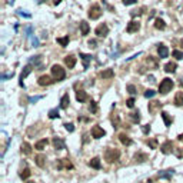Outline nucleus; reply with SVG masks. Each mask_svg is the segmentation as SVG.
Segmentation results:
<instances>
[{
	"mask_svg": "<svg viewBox=\"0 0 183 183\" xmlns=\"http://www.w3.org/2000/svg\"><path fill=\"white\" fill-rule=\"evenodd\" d=\"M173 86H175L173 80L166 77V79H163V80L160 82V84H159V93H160V95H167V93L173 89Z\"/></svg>",
	"mask_w": 183,
	"mask_h": 183,
	"instance_id": "f257e3e1",
	"label": "nucleus"
},
{
	"mask_svg": "<svg viewBox=\"0 0 183 183\" xmlns=\"http://www.w3.org/2000/svg\"><path fill=\"white\" fill-rule=\"evenodd\" d=\"M52 76L54 77V80L62 82V80L66 77V72H65V69H63L60 65H53V66H52Z\"/></svg>",
	"mask_w": 183,
	"mask_h": 183,
	"instance_id": "f03ea898",
	"label": "nucleus"
},
{
	"mask_svg": "<svg viewBox=\"0 0 183 183\" xmlns=\"http://www.w3.org/2000/svg\"><path fill=\"white\" fill-rule=\"evenodd\" d=\"M119 157H120V152H119V149H116V147H109V149L105 152V159H106L109 163L116 162Z\"/></svg>",
	"mask_w": 183,
	"mask_h": 183,
	"instance_id": "7ed1b4c3",
	"label": "nucleus"
},
{
	"mask_svg": "<svg viewBox=\"0 0 183 183\" xmlns=\"http://www.w3.org/2000/svg\"><path fill=\"white\" fill-rule=\"evenodd\" d=\"M102 16V7L99 6V4H93L90 9H89V17L92 19V20H96V19H99Z\"/></svg>",
	"mask_w": 183,
	"mask_h": 183,
	"instance_id": "20e7f679",
	"label": "nucleus"
},
{
	"mask_svg": "<svg viewBox=\"0 0 183 183\" xmlns=\"http://www.w3.org/2000/svg\"><path fill=\"white\" fill-rule=\"evenodd\" d=\"M95 33H96V35H97L99 37H106L107 35H109V27H107V24H106V23H102V24H99V26L96 27Z\"/></svg>",
	"mask_w": 183,
	"mask_h": 183,
	"instance_id": "39448f33",
	"label": "nucleus"
},
{
	"mask_svg": "<svg viewBox=\"0 0 183 183\" xmlns=\"http://www.w3.org/2000/svg\"><path fill=\"white\" fill-rule=\"evenodd\" d=\"M57 169L62 170V169H73V165L72 162L67 159V157H63V159H59L57 162Z\"/></svg>",
	"mask_w": 183,
	"mask_h": 183,
	"instance_id": "423d86ee",
	"label": "nucleus"
},
{
	"mask_svg": "<svg viewBox=\"0 0 183 183\" xmlns=\"http://www.w3.org/2000/svg\"><path fill=\"white\" fill-rule=\"evenodd\" d=\"M105 135H106V132H105L100 126H97V124H96V126H93V127H92V136H93L95 139H100V137H103Z\"/></svg>",
	"mask_w": 183,
	"mask_h": 183,
	"instance_id": "0eeeda50",
	"label": "nucleus"
},
{
	"mask_svg": "<svg viewBox=\"0 0 183 183\" xmlns=\"http://www.w3.org/2000/svg\"><path fill=\"white\" fill-rule=\"evenodd\" d=\"M139 29H140V23H139V22H136V20H132V22L127 24L126 32H127V33H136Z\"/></svg>",
	"mask_w": 183,
	"mask_h": 183,
	"instance_id": "6e6552de",
	"label": "nucleus"
},
{
	"mask_svg": "<svg viewBox=\"0 0 183 183\" xmlns=\"http://www.w3.org/2000/svg\"><path fill=\"white\" fill-rule=\"evenodd\" d=\"M32 70H33V69H32V66H30V65H27L26 67H23V72L20 73V86H22V87H24V84H23V80H24V79H26L29 74L32 73Z\"/></svg>",
	"mask_w": 183,
	"mask_h": 183,
	"instance_id": "1a4fd4ad",
	"label": "nucleus"
},
{
	"mask_svg": "<svg viewBox=\"0 0 183 183\" xmlns=\"http://www.w3.org/2000/svg\"><path fill=\"white\" fill-rule=\"evenodd\" d=\"M54 80H52L50 79V76H47V74H43V76H40L39 77V80H37V83L40 84V86H49V84H52Z\"/></svg>",
	"mask_w": 183,
	"mask_h": 183,
	"instance_id": "9d476101",
	"label": "nucleus"
},
{
	"mask_svg": "<svg viewBox=\"0 0 183 183\" xmlns=\"http://www.w3.org/2000/svg\"><path fill=\"white\" fill-rule=\"evenodd\" d=\"M160 150H162V153H163V154H169V153L173 150V145H172V142H170V140H166V142L160 146Z\"/></svg>",
	"mask_w": 183,
	"mask_h": 183,
	"instance_id": "9b49d317",
	"label": "nucleus"
},
{
	"mask_svg": "<svg viewBox=\"0 0 183 183\" xmlns=\"http://www.w3.org/2000/svg\"><path fill=\"white\" fill-rule=\"evenodd\" d=\"M157 54H159L160 59H165V57L169 56V49H167L165 44H159V47H157Z\"/></svg>",
	"mask_w": 183,
	"mask_h": 183,
	"instance_id": "f8f14e48",
	"label": "nucleus"
},
{
	"mask_svg": "<svg viewBox=\"0 0 183 183\" xmlns=\"http://www.w3.org/2000/svg\"><path fill=\"white\" fill-rule=\"evenodd\" d=\"M162 107V103L160 102H152V103H149V113H152V114H154L157 110H160Z\"/></svg>",
	"mask_w": 183,
	"mask_h": 183,
	"instance_id": "ddd939ff",
	"label": "nucleus"
},
{
	"mask_svg": "<svg viewBox=\"0 0 183 183\" xmlns=\"http://www.w3.org/2000/svg\"><path fill=\"white\" fill-rule=\"evenodd\" d=\"M176 69H178V65L175 62H169V63L165 65V72L166 73H175Z\"/></svg>",
	"mask_w": 183,
	"mask_h": 183,
	"instance_id": "4468645a",
	"label": "nucleus"
},
{
	"mask_svg": "<svg viewBox=\"0 0 183 183\" xmlns=\"http://www.w3.org/2000/svg\"><path fill=\"white\" fill-rule=\"evenodd\" d=\"M119 140H120L124 146H130V145L133 143V142H132V139H130L126 133H120V135H119Z\"/></svg>",
	"mask_w": 183,
	"mask_h": 183,
	"instance_id": "2eb2a0df",
	"label": "nucleus"
},
{
	"mask_svg": "<svg viewBox=\"0 0 183 183\" xmlns=\"http://www.w3.org/2000/svg\"><path fill=\"white\" fill-rule=\"evenodd\" d=\"M65 63H66V66L69 67V69H73L74 66H76V57L74 56H66L65 57Z\"/></svg>",
	"mask_w": 183,
	"mask_h": 183,
	"instance_id": "dca6fc26",
	"label": "nucleus"
},
{
	"mask_svg": "<svg viewBox=\"0 0 183 183\" xmlns=\"http://www.w3.org/2000/svg\"><path fill=\"white\" fill-rule=\"evenodd\" d=\"M70 103V97H69V93H65L63 97L60 99V109H66Z\"/></svg>",
	"mask_w": 183,
	"mask_h": 183,
	"instance_id": "f3484780",
	"label": "nucleus"
},
{
	"mask_svg": "<svg viewBox=\"0 0 183 183\" xmlns=\"http://www.w3.org/2000/svg\"><path fill=\"white\" fill-rule=\"evenodd\" d=\"M89 30H90L89 23H87L86 20H82V22H80V32H82V35H83V36L89 35Z\"/></svg>",
	"mask_w": 183,
	"mask_h": 183,
	"instance_id": "a211bd4d",
	"label": "nucleus"
},
{
	"mask_svg": "<svg viewBox=\"0 0 183 183\" xmlns=\"http://www.w3.org/2000/svg\"><path fill=\"white\" fill-rule=\"evenodd\" d=\"M160 114H162V119H163V122H165V126H166V127H169V126L172 124L173 119H172V117L169 116V113H166V112H162Z\"/></svg>",
	"mask_w": 183,
	"mask_h": 183,
	"instance_id": "6ab92c4d",
	"label": "nucleus"
},
{
	"mask_svg": "<svg viewBox=\"0 0 183 183\" xmlns=\"http://www.w3.org/2000/svg\"><path fill=\"white\" fill-rule=\"evenodd\" d=\"M53 146H54L56 150H62V149H65V143L60 137H54L53 139Z\"/></svg>",
	"mask_w": 183,
	"mask_h": 183,
	"instance_id": "aec40b11",
	"label": "nucleus"
},
{
	"mask_svg": "<svg viewBox=\"0 0 183 183\" xmlns=\"http://www.w3.org/2000/svg\"><path fill=\"white\" fill-rule=\"evenodd\" d=\"M135 160L139 162V163H143V162H146L147 160V154L146 153H143V152H137V153L135 154Z\"/></svg>",
	"mask_w": 183,
	"mask_h": 183,
	"instance_id": "412c9836",
	"label": "nucleus"
},
{
	"mask_svg": "<svg viewBox=\"0 0 183 183\" xmlns=\"http://www.w3.org/2000/svg\"><path fill=\"white\" fill-rule=\"evenodd\" d=\"M76 99H77V102L83 103V102L87 99V95H86V92H84V90H77V92H76Z\"/></svg>",
	"mask_w": 183,
	"mask_h": 183,
	"instance_id": "4be33fe9",
	"label": "nucleus"
},
{
	"mask_svg": "<svg viewBox=\"0 0 183 183\" xmlns=\"http://www.w3.org/2000/svg\"><path fill=\"white\" fill-rule=\"evenodd\" d=\"M173 173H175V170H173V169L163 170V172H160V173H159V178H160V179H170Z\"/></svg>",
	"mask_w": 183,
	"mask_h": 183,
	"instance_id": "5701e85b",
	"label": "nucleus"
},
{
	"mask_svg": "<svg viewBox=\"0 0 183 183\" xmlns=\"http://www.w3.org/2000/svg\"><path fill=\"white\" fill-rule=\"evenodd\" d=\"M90 167H93V169H96V170H99L100 167H102V165H100V159L99 157H93L92 160H90Z\"/></svg>",
	"mask_w": 183,
	"mask_h": 183,
	"instance_id": "b1692460",
	"label": "nucleus"
},
{
	"mask_svg": "<svg viewBox=\"0 0 183 183\" xmlns=\"http://www.w3.org/2000/svg\"><path fill=\"white\" fill-rule=\"evenodd\" d=\"M36 165L39 167H44V165H46V156H43V154H37L36 156Z\"/></svg>",
	"mask_w": 183,
	"mask_h": 183,
	"instance_id": "393cba45",
	"label": "nucleus"
},
{
	"mask_svg": "<svg viewBox=\"0 0 183 183\" xmlns=\"http://www.w3.org/2000/svg\"><path fill=\"white\" fill-rule=\"evenodd\" d=\"M175 105H176V106H183V92H178V93H176Z\"/></svg>",
	"mask_w": 183,
	"mask_h": 183,
	"instance_id": "a878e982",
	"label": "nucleus"
},
{
	"mask_svg": "<svg viewBox=\"0 0 183 183\" xmlns=\"http://www.w3.org/2000/svg\"><path fill=\"white\" fill-rule=\"evenodd\" d=\"M100 76L103 77V79H112L113 76H114V72H113V69H106V70H103Z\"/></svg>",
	"mask_w": 183,
	"mask_h": 183,
	"instance_id": "bb28decb",
	"label": "nucleus"
},
{
	"mask_svg": "<svg viewBox=\"0 0 183 183\" xmlns=\"http://www.w3.org/2000/svg\"><path fill=\"white\" fill-rule=\"evenodd\" d=\"M62 47H66L67 44H69V36H65V37H57V40H56Z\"/></svg>",
	"mask_w": 183,
	"mask_h": 183,
	"instance_id": "cd10ccee",
	"label": "nucleus"
},
{
	"mask_svg": "<svg viewBox=\"0 0 183 183\" xmlns=\"http://www.w3.org/2000/svg\"><path fill=\"white\" fill-rule=\"evenodd\" d=\"M154 27L159 29V30H163V29L166 27V23H165L162 19H156V20H154Z\"/></svg>",
	"mask_w": 183,
	"mask_h": 183,
	"instance_id": "c85d7f7f",
	"label": "nucleus"
},
{
	"mask_svg": "<svg viewBox=\"0 0 183 183\" xmlns=\"http://www.w3.org/2000/svg\"><path fill=\"white\" fill-rule=\"evenodd\" d=\"M80 57H82L83 62H84V65H83L84 69H87V67H89V62L92 60V56H90V54H83V53H80Z\"/></svg>",
	"mask_w": 183,
	"mask_h": 183,
	"instance_id": "c756f323",
	"label": "nucleus"
},
{
	"mask_svg": "<svg viewBox=\"0 0 183 183\" xmlns=\"http://www.w3.org/2000/svg\"><path fill=\"white\" fill-rule=\"evenodd\" d=\"M46 146H47V140H46V139H41V140H39L36 145H35V149H37V150H43Z\"/></svg>",
	"mask_w": 183,
	"mask_h": 183,
	"instance_id": "7c9ffc66",
	"label": "nucleus"
},
{
	"mask_svg": "<svg viewBox=\"0 0 183 183\" xmlns=\"http://www.w3.org/2000/svg\"><path fill=\"white\" fill-rule=\"evenodd\" d=\"M22 153H24V154H30L32 153V146L29 145V143H23L22 145Z\"/></svg>",
	"mask_w": 183,
	"mask_h": 183,
	"instance_id": "2f4dec72",
	"label": "nucleus"
},
{
	"mask_svg": "<svg viewBox=\"0 0 183 183\" xmlns=\"http://www.w3.org/2000/svg\"><path fill=\"white\" fill-rule=\"evenodd\" d=\"M140 113L139 112H133V113H130V120L133 122V123H139L140 122V116H139Z\"/></svg>",
	"mask_w": 183,
	"mask_h": 183,
	"instance_id": "473e14b6",
	"label": "nucleus"
},
{
	"mask_svg": "<svg viewBox=\"0 0 183 183\" xmlns=\"http://www.w3.org/2000/svg\"><path fill=\"white\" fill-rule=\"evenodd\" d=\"M29 176H30V170H29L27 167H24L23 170H20V178H22L23 180H24V179H27Z\"/></svg>",
	"mask_w": 183,
	"mask_h": 183,
	"instance_id": "72a5a7b5",
	"label": "nucleus"
},
{
	"mask_svg": "<svg viewBox=\"0 0 183 183\" xmlns=\"http://www.w3.org/2000/svg\"><path fill=\"white\" fill-rule=\"evenodd\" d=\"M40 62H41V56H33V59H30V63L35 66H40Z\"/></svg>",
	"mask_w": 183,
	"mask_h": 183,
	"instance_id": "f704fd0d",
	"label": "nucleus"
},
{
	"mask_svg": "<svg viewBox=\"0 0 183 183\" xmlns=\"http://www.w3.org/2000/svg\"><path fill=\"white\" fill-rule=\"evenodd\" d=\"M60 114H59V110L57 109H53V110H50L49 112V117L50 119H56V117H59Z\"/></svg>",
	"mask_w": 183,
	"mask_h": 183,
	"instance_id": "c9c22d12",
	"label": "nucleus"
},
{
	"mask_svg": "<svg viewBox=\"0 0 183 183\" xmlns=\"http://www.w3.org/2000/svg\"><path fill=\"white\" fill-rule=\"evenodd\" d=\"M89 110H90L93 114H96V113H97V105H96V102H93V100H92V103H90V106H89Z\"/></svg>",
	"mask_w": 183,
	"mask_h": 183,
	"instance_id": "e433bc0d",
	"label": "nucleus"
},
{
	"mask_svg": "<svg viewBox=\"0 0 183 183\" xmlns=\"http://www.w3.org/2000/svg\"><path fill=\"white\" fill-rule=\"evenodd\" d=\"M172 54H173V57H176L178 60H182V59H183V53L180 52V50H173V53H172Z\"/></svg>",
	"mask_w": 183,
	"mask_h": 183,
	"instance_id": "4c0bfd02",
	"label": "nucleus"
},
{
	"mask_svg": "<svg viewBox=\"0 0 183 183\" xmlns=\"http://www.w3.org/2000/svg\"><path fill=\"white\" fill-rule=\"evenodd\" d=\"M147 145H149L150 149H156V147H157V139H152V140H149Z\"/></svg>",
	"mask_w": 183,
	"mask_h": 183,
	"instance_id": "58836bf2",
	"label": "nucleus"
},
{
	"mask_svg": "<svg viewBox=\"0 0 183 183\" xmlns=\"http://www.w3.org/2000/svg\"><path fill=\"white\" fill-rule=\"evenodd\" d=\"M154 95H156V92H154V90H150V89H149V90H146V92H145V97H147V99H150V97H153Z\"/></svg>",
	"mask_w": 183,
	"mask_h": 183,
	"instance_id": "ea45409f",
	"label": "nucleus"
},
{
	"mask_svg": "<svg viewBox=\"0 0 183 183\" xmlns=\"http://www.w3.org/2000/svg\"><path fill=\"white\" fill-rule=\"evenodd\" d=\"M126 89H127V92H129L130 95H135V93H136V87H135L133 84H127Z\"/></svg>",
	"mask_w": 183,
	"mask_h": 183,
	"instance_id": "a19ab883",
	"label": "nucleus"
},
{
	"mask_svg": "<svg viewBox=\"0 0 183 183\" xmlns=\"http://www.w3.org/2000/svg\"><path fill=\"white\" fill-rule=\"evenodd\" d=\"M142 132H143L145 135H149V133H150V124H143V126H142Z\"/></svg>",
	"mask_w": 183,
	"mask_h": 183,
	"instance_id": "79ce46f5",
	"label": "nucleus"
},
{
	"mask_svg": "<svg viewBox=\"0 0 183 183\" xmlns=\"http://www.w3.org/2000/svg\"><path fill=\"white\" fill-rule=\"evenodd\" d=\"M126 106H127V107H133V106H135V99L130 97V99L126 102Z\"/></svg>",
	"mask_w": 183,
	"mask_h": 183,
	"instance_id": "37998d69",
	"label": "nucleus"
},
{
	"mask_svg": "<svg viewBox=\"0 0 183 183\" xmlns=\"http://www.w3.org/2000/svg\"><path fill=\"white\" fill-rule=\"evenodd\" d=\"M65 127H66V130H69V132H73L74 130V126L72 123H65Z\"/></svg>",
	"mask_w": 183,
	"mask_h": 183,
	"instance_id": "c03bdc74",
	"label": "nucleus"
},
{
	"mask_svg": "<svg viewBox=\"0 0 183 183\" xmlns=\"http://www.w3.org/2000/svg\"><path fill=\"white\" fill-rule=\"evenodd\" d=\"M135 3H137V0H123V4H126V6H130Z\"/></svg>",
	"mask_w": 183,
	"mask_h": 183,
	"instance_id": "a18cd8bd",
	"label": "nucleus"
},
{
	"mask_svg": "<svg viewBox=\"0 0 183 183\" xmlns=\"http://www.w3.org/2000/svg\"><path fill=\"white\" fill-rule=\"evenodd\" d=\"M41 97H43V96H36V97H32V99H30V102H32V103H35V102H37V100H40Z\"/></svg>",
	"mask_w": 183,
	"mask_h": 183,
	"instance_id": "49530a36",
	"label": "nucleus"
},
{
	"mask_svg": "<svg viewBox=\"0 0 183 183\" xmlns=\"http://www.w3.org/2000/svg\"><path fill=\"white\" fill-rule=\"evenodd\" d=\"M130 14H132V16H133V17H135V16H136V14H137V16H139V14H142V12H140V10H133V12H132V13H130Z\"/></svg>",
	"mask_w": 183,
	"mask_h": 183,
	"instance_id": "de8ad7c7",
	"label": "nucleus"
},
{
	"mask_svg": "<svg viewBox=\"0 0 183 183\" xmlns=\"http://www.w3.org/2000/svg\"><path fill=\"white\" fill-rule=\"evenodd\" d=\"M89 46L95 49V47H96V40H89Z\"/></svg>",
	"mask_w": 183,
	"mask_h": 183,
	"instance_id": "09e8293b",
	"label": "nucleus"
},
{
	"mask_svg": "<svg viewBox=\"0 0 183 183\" xmlns=\"http://www.w3.org/2000/svg\"><path fill=\"white\" fill-rule=\"evenodd\" d=\"M176 154H178L179 157H182V156H183V153H182V152H180V150H176Z\"/></svg>",
	"mask_w": 183,
	"mask_h": 183,
	"instance_id": "8fccbe9b",
	"label": "nucleus"
},
{
	"mask_svg": "<svg viewBox=\"0 0 183 183\" xmlns=\"http://www.w3.org/2000/svg\"><path fill=\"white\" fill-rule=\"evenodd\" d=\"M33 44H35V46L39 44V40H37V39H33Z\"/></svg>",
	"mask_w": 183,
	"mask_h": 183,
	"instance_id": "3c124183",
	"label": "nucleus"
},
{
	"mask_svg": "<svg viewBox=\"0 0 183 183\" xmlns=\"http://www.w3.org/2000/svg\"><path fill=\"white\" fill-rule=\"evenodd\" d=\"M178 139H179L180 142H183V133H182V135H179V136H178Z\"/></svg>",
	"mask_w": 183,
	"mask_h": 183,
	"instance_id": "603ef678",
	"label": "nucleus"
},
{
	"mask_svg": "<svg viewBox=\"0 0 183 183\" xmlns=\"http://www.w3.org/2000/svg\"><path fill=\"white\" fill-rule=\"evenodd\" d=\"M180 43H182V47H183V39H182V41H180Z\"/></svg>",
	"mask_w": 183,
	"mask_h": 183,
	"instance_id": "864d4df0",
	"label": "nucleus"
},
{
	"mask_svg": "<svg viewBox=\"0 0 183 183\" xmlns=\"http://www.w3.org/2000/svg\"><path fill=\"white\" fill-rule=\"evenodd\" d=\"M27 183H35V182H27Z\"/></svg>",
	"mask_w": 183,
	"mask_h": 183,
	"instance_id": "5fc2aeb1",
	"label": "nucleus"
}]
</instances>
